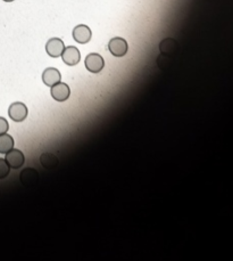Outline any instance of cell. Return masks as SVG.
Instances as JSON below:
<instances>
[{
    "label": "cell",
    "mask_w": 233,
    "mask_h": 261,
    "mask_svg": "<svg viewBox=\"0 0 233 261\" xmlns=\"http://www.w3.org/2000/svg\"><path fill=\"white\" fill-rule=\"evenodd\" d=\"M128 42L123 38H113L108 44V50L115 57H123L128 52Z\"/></svg>",
    "instance_id": "obj_2"
},
{
    "label": "cell",
    "mask_w": 233,
    "mask_h": 261,
    "mask_svg": "<svg viewBox=\"0 0 233 261\" xmlns=\"http://www.w3.org/2000/svg\"><path fill=\"white\" fill-rule=\"evenodd\" d=\"M10 166H8L7 161L5 158H0V179L6 178L9 174Z\"/></svg>",
    "instance_id": "obj_13"
},
{
    "label": "cell",
    "mask_w": 233,
    "mask_h": 261,
    "mask_svg": "<svg viewBox=\"0 0 233 261\" xmlns=\"http://www.w3.org/2000/svg\"><path fill=\"white\" fill-rule=\"evenodd\" d=\"M38 174L33 169H26L21 174V180L24 185H30V184H34V182L38 180Z\"/></svg>",
    "instance_id": "obj_12"
},
{
    "label": "cell",
    "mask_w": 233,
    "mask_h": 261,
    "mask_svg": "<svg viewBox=\"0 0 233 261\" xmlns=\"http://www.w3.org/2000/svg\"><path fill=\"white\" fill-rule=\"evenodd\" d=\"M91 30H90L89 26H84V24H80V26H75L74 30H73V38L79 44H88L91 40Z\"/></svg>",
    "instance_id": "obj_8"
},
{
    "label": "cell",
    "mask_w": 233,
    "mask_h": 261,
    "mask_svg": "<svg viewBox=\"0 0 233 261\" xmlns=\"http://www.w3.org/2000/svg\"><path fill=\"white\" fill-rule=\"evenodd\" d=\"M62 58H63V62L65 64L69 65V66H74V65L79 63L80 60H81L80 50L74 46L66 47L64 50L63 54H62Z\"/></svg>",
    "instance_id": "obj_7"
},
{
    "label": "cell",
    "mask_w": 233,
    "mask_h": 261,
    "mask_svg": "<svg viewBox=\"0 0 233 261\" xmlns=\"http://www.w3.org/2000/svg\"><path fill=\"white\" fill-rule=\"evenodd\" d=\"M178 47V44L175 42L174 39H171V38H167L165 40H163L159 44V50L163 52V54L165 55H170L172 52H174L175 50H177Z\"/></svg>",
    "instance_id": "obj_11"
},
{
    "label": "cell",
    "mask_w": 233,
    "mask_h": 261,
    "mask_svg": "<svg viewBox=\"0 0 233 261\" xmlns=\"http://www.w3.org/2000/svg\"><path fill=\"white\" fill-rule=\"evenodd\" d=\"M71 89L66 84L58 82L51 87V96L57 102H65L69 98Z\"/></svg>",
    "instance_id": "obj_4"
},
{
    "label": "cell",
    "mask_w": 233,
    "mask_h": 261,
    "mask_svg": "<svg viewBox=\"0 0 233 261\" xmlns=\"http://www.w3.org/2000/svg\"><path fill=\"white\" fill-rule=\"evenodd\" d=\"M3 2H14V0H3Z\"/></svg>",
    "instance_id": "obj_15"
},
{
    "label": "cell",
    "mask_w": 233,
    "mask_h": 261,
    "mask_svg": "<svg viewBox=\"0 0 233 261\" xmlns=\"http://www.w3.org/2000/svg\"><path fill=\"white\" fill-rule=\"evenodd\" d=\"M64 50H65L64 42L59 38H52L49 40L46 44L47 54L50 57H54V58L62 56Z\"/></svg>",
    "instance_id": "obj_5"
},
{
    "label": "cell",
    "mask_w": 233,
    "mask_h": 261,
    "mask_svg": "<svg viewBox=\"0 0 233 261\" xmlns=\"http://www.w3.org/2000/svg\"><path fill=\"white\" fill-rule=\"evenodd\" d=\"M8 166L13 169H18L24 164V154L19 150H10L9 152L6 153V158Z\"/></svg>",
    "instance_id": "obj_6"
},
{
    "label": "cell",
    "mask_w": 233,
    "mask_h": 261,
    "mask_svg": "<svg viewBox=\"0 0 233 261\" xmlns=\"http://www.w3.org/2000/svg\"><path fill=\"white\" fill-rule=\"evenodd\" d=\"M8 129H9V124H8L7 120L0 116V134H6L8 132Z\"/></svg>",
    "instance_id": "obj_14"
},
{
    "label": "cell",
    "mask_w": 233,
    "mask_h": 261,
    "mask_svg": "<svg viewBox=\"0 0 233 261\" xmlns=\"http://www.w3.org/2000/svg\"><path fill=\"white\" fill-rule=\"evenodd\" d=\"M8 116L15 122H22L27 116V108L23 103H13L8 110Z\"/></svg>",
    "instance_id": "obj_3"
},
{
    "label": "cell",
    "mask_w": 233,
    "mask_h": 261,
    "mask_svg": "<svg viewBox=\"0 0 233 261\" xmlns=\"http://www.w3.org/2000/svg\"><path fill=\"white\" fill-rule=\"evenodd\" d=\"M60 80H62L60 72L55 68H48L42 73V81L48 87H52L54 84L60 82Z\"/></svg>",
    "instance_id": "obj_9"
},
{
    "label": "cell",
    "mask_w": 233,
    "mask_h": 261,
    "mask_svg": "<svg viewBox=\"0 0 233 261\" xmlns=\"http://www.w3.org/2000/svg\"><path fill=\"white\" fill-rule=\"evenodd\" d=\"M105 66V60L101 55L96 54V52H92V54H89L85 58V68L87 70L91 73H99L100 71H103V68Z\"/></svg>",
    "instance_id": "obj_1"
},
{
    "label": "cell",
    "mask_w": 233,
    "mask_h": 261,
    "mask_svg": "<svg viewBox=\"0 0 233 261\" xmlns=\"http://www.w3.org/2000/svg\"><path fill=\"white\" fill-rule=\"evenodd\" d=\"M14 148V140L10 134H0V153L6 154L10 150Z\"/></svg>",
    "instance_id": "obj_10"
}]
</instances>
